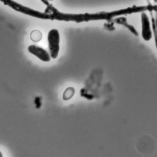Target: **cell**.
Segmentation results:
<instances>
[{"mask_svg":"<svg viewBox=\"0 0 157 157\" xmlns=\"http://www.w3.org/2000/svg\"><path fill=\"white\" fill-rule=\"evenodd\" d=\"M4 4L8 6L12 9H14L16 11L20 12L26 15H28L36 18H41V19H47L52 20L51 15L45 12H41L34 9H32L29 7L21 5V4L13 1V0H0Z\"/></svg>","mask_w":157,"mask_h":157,"instance_id":"6da1fadb","label":"cell"},{"mask_svg":"<svg viewBox=\"0 0 157 157\" xmlns=\"http://www.w3.org/2000/svg\"><path fill=\"white\" fill-rule=\"evenodd\" d=\"M48 49L50 57L52 58H56L58 57L59 50V33L58 30L52 29L48 33Z\"/></svg>","mask_w":157,"mask_h":157,"instance_id":"7a4b0ae2","label":"cell"},{"mask_svg":"<svg viewBox=\"0 0 157 157\" xmlns=\"http://www.w3.org/2000/svg\"><path fill=\"white\" fill-rule=\"evenodd\" d=\"M141 34L143 39L146 41H150L152 38V31L150 18L145 12H141Z\"/></svg>","mask_w":157,"mask_h":157,"instance_id":"3957f363","label":"cell"},{"mask_svg":"<svg viewBox=\"0 0 157 157\" xmlns=\"http://www.w3.org/2000/svg\"><path fill=\"white\" fill-rule=\"evenodd\" d=\"M28 50L29 52L44 62H49L51 59L48 52L41 47L36 45H30L28 46Z\"/></svg>","mask_w":157,"mask_h":157,"instance_id":"277c9868","label":"cell"},{"mask_svg":"<svg viewBox=\"0 0 157 157\" xmlns=\"http://www.w3.org/2000/svg\"><path fill=\"white\" fill-rule=\"evenodd\" d=\"M109 21H111L113 23L121 25L124 26L125 28H126L128 30H129V31L131 32L134 35H135L136 36H139L138 31L136 30V29L134 28V26L133 25L129 24L128 22L127 18L125 17H115V18H112V19H111L110 20H109Z\"/></svg>","mask_w":157,"mask_h":157,"instance_id":"5b68a950","label":"cell"},{"mask_svg":"<svg viewBox=\"0 0 157 157\" xmlns=\"http://www.w3.org/2000/svg\"><path fill=\"white\" fill-rule=\"evenodd\" d=\"M151 14V23H152V30L153 33L155 38V46L157 50V11L155 12V17H154L151 12H150Z\"/></svg>","mask_w":157,"mask_h":157,"instance_id":"8992f818","label":"cell"},{"mask_svg":"<svg viewBox=\"0 0 157 157\" xmlns=\"http://www.w3.org/2000/svg\"><path fill=\"white\" fill-rule=\"evenodd\" d=\"M75 92V90L73 87H67L64 92L63 93V99L64 100H69L70 99H71Z\"/></svg>","mask_w":157,"mask_h":157,"instance_id":"52a82bcc","label":"cell"},{"mask_svg":"<svg viewBox=\"0 0 157 157\" xmlns=\"http://www.w3.org/2000/svg\"><path fill=\"white\" fill-rule=\"evenodd\" d=\"M42 33L39 30H33L30 34L31 39L34 42L39 41L42 39Z\"/></svg>","mask_w":157,"mask_h":157,"instance_id":"ba28073f","label":"cell"},{"mask_svg":"<svg viewBox=\"0 0 157 157\" xmlns=\"http://www.w3.org/2000/svg\"><path fill=\"white\" fill-rule=\"evenodd\" d=\"M104 27L106 28L109 30H115V27L113 26V23L111 21H108L107 23L104 24Z\"/></svg>","mask_w":157,"mask_h":157,"instance_id":"9c48e42d","label":"cell"},{"mask_svg":"<svg viewBox=\"0 0 157 157\" xmlns=\"http://www.w3.org/2000/svg\"><path fill=\"white\" fill-rule=\"evenodd\" d=\"M40 1H41L44 4H45L47 6H48V5L50 4L48 3V1H47V0H40Z\"/></svg>","mask_w":157,"mask_h":157,"instance_id":"30bf717a","label":"cell"},{"mask_svg":"<svg viewBox=\"0 0 157 157\" xmlns=\"http://www.w3.org/2000/svg\"><path fill=\"white\" fill-rule=\"evenodd\" d=\"M47 1H53V0H47Z\"/></svg>","mask_w":157,"mask_h":157,"instance_id":"8fae6325","label":"cell"}]
</instances>
